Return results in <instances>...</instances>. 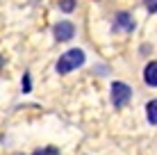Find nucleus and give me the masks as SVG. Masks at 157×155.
<instances>
[{"mask_svg":"<svg viewBox=\"0 0 157 155\" xmlns=\"http://www.w3.org/2000/svg\"><path fill=\"white\" fill-rule=\"evenodd\" d=\"M114 28H116V30H123V32H132V30H134L132 16L125 14V12H118L116 18H114Z\"/></svg>","mask_w":157,"mask_h":155,"instance_id":"4","label":"nucleus"},{"mask_svg":"<svg viewBox=\"0 0 157 155\" xmlns=\"http://www.w3.org/2000/svg\"><path fill=\"white\" fill-rule=\"evenodd\" d=\"M32 89V84H30V73H25L23 76V91H30Z\"/></svg>","mask_w":157,"mask_h":155,"instance_id":"10","label":"nucleus"},{"mask_svg":"<svg viewBox=\"0 0 157 155\" xmlns=\"http://www.w3.org/2000/svg\"><path fill=\"white\" fill-rule=\"evenodd\" d=\"M34 155H59V151L55 146H48V148H41V151H36Z\"/></svg>","mask_w":157,"mask_h":155,"instance_id":"8","label":"nucleus"},{"mask_svg":"<svg viewBox=\"0 0 157 155\" xmlns=\"http://www.w3.org/2000/svg\"><path fill=\"white\" fill-rule=\"evenodd\" d=\"M146 116H148L150 123H155V126H157V98H155V100H150V103L146 105Z\"/></svg>","mask_w":157,"mask_h":155,"instance_id":"6","label":"nucleus"},{"mask_svg":"<svg viewBox=\"0 0 157 155\" xmlns=\"http://www.w3.org/2000/svg\"><path fill=\"white\" fill-rule=\"evenodd\" d=\"M146 9H148L150 14L157 12V0H146Z\"/></svg>","mask_w":157,"mask_h":155,"instance_id":"9","label":"nucleus"},{"mask_svg":"<svg viewBox=\"0 0 157 155\" xmlns=\"http://www.w3.org/2000/svg\"><path fill=\"white\" fill-rule=\"evenodd\" d=\"M59 9H62V12H73L75 0H62V2H59Z\"/></svg>","mask_w":157,"mask_h":155,"instance_id":"7","label":"nucleus"},{"mask_svg":"<svg viewBox=\"0 0 157 155\" xmlns=\"http://www.w3.org/2000/svg\"><path fill=\"white\" fill-rule=\"evenodd\" d=\"M82 64H84V52L80 50V48H71V50H66L62 57H59V62H57V73L66 76V73L75 71L78 66H82Z\"/></svg>","mask_w":157,"mask_h":155,"instance_id":"1","label":"nucleus"},{"mask_svg":"<svg viewBox=\"0 0 157 155\" xmlns=\"http://www.w3.org/2000/svg\"><path fill=\"white\" fill-rule=\"evenodd\" d=\"M144 80L148 87H157V62H148L144 68Z\"/></svg>","mask_w":157,"mask_h":155,"instance_id":"5","label":"nucleus"},{"mask_svg":"<svg viewBox=\"0 0 157 155\" xmlns=\"http://www.w3.org/2000/svg\"><path fill=\"white\" fill-rule=\"evenodd\" d=\"M73 34H75V28L68 21H62V23L55 25V39L57 41H68V39H73Z\"/></svg>","mask_w":157,"mask_h":155,"instance_id":"3","label":"nucleus"},{"mask_svg":"<svg viewBox=\"0 0 157 155\" xmlns=\"http://www.w3.org/2000/svg\"><path fill=\"white\" fill-rule=\"evenodd\" d=\"M132 98V89L128 87L125 82H114L112 84V103H114V107H125V103Z\"/></svg>","mask_w":157,"mask_h":155,"instance_id":"2","label":"nucleus"}]
</instances>
